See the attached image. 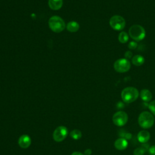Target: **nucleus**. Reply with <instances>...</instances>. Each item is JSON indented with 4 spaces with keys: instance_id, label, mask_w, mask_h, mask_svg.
I'll return each mask as SVG.
<instances>
[{
    "instance_id": "nucleus-1",
    "label": "nucleus",
    "mask_w": 155,
    "mask_h": 155,
    "mask_svg": "<svg viewBox=\"0 0 155 155\" xmlns=\"http://www.w3.org/2000/svg\"><path fill=\"white\" fill-rule=\"evenodd\" d=\"M139 93L137 88L133 87H128L124 88L121 92V98L126 103L134 102L139 97Z\"/></svg>"
},
{
    "instance_id": "nucleus-2",
    "label": "nucleus",
    "mask_w": 155,
    "mask_h": 155,
    "mask_svg": "<svg viewBox=\"0 0 155 155\" xmlns=\"http://www.w3.org/2000/svg\"><path fill=\"white\" fill-rule=\"evenodd\" d=\"M154 122L153 114L149 111H142L139 116L138 123L140 127L144 129L151 128Z\"/></svg>"
},
{
    "instance_id": "nucleus-3",
    "label": "nucleus",
    "mask_w": 155,
    "mask_h": 155,
    "mask_svg": "<svg viewBox=\"0 0 155 155\" xmlns=\"http://www.w3.org/2000/svg\"><path fill=\"white\" fill-rule=\"evenodd\" d=\"M129 36L136 41L142 40L145 36V30L144 28L140 25H133L128 30Z\"/></svg>"
},
{
    "instance_id": "nucleus-4",
    "label": "nucleus",
    "mask_w": 155,
    "mask_h": 155,
    "mask_svg": "<svg viewBox=\"0 0 155 155\" xmlns=\"http://www.w3.org/2000/svg\"><path fill=\"white\" fill-rule=\"evenodd\" d=\"M48 25L50 29L56 33H59L63 31L65 27L64 21L58 16L51 17L48 21Z\"/></svg>"
},
{
    "instance_id": "nucleus-5",
    "label": "nucleus",
    "mask_w": 155,
    "mask_h": 155,
    "mask_svg": "<svg viewBox=\"0 0 155 155\" xmlns=\"http://www.w3.org/2000/svg\"><path fill=\"white\" fill-rule=\"evenodd\" d=\"M110 25L114 30H122L125 26V20L119 15H114L110 19Z\"/></svg>"
},
{
    "instance_id": "nucleus-6",
    "label": "nucleus",
    "mask_w": 155,
    "mask_h": 155,
    "mask_svg": "<svg viewBox=\"0 0 155 155\" xmlns=\"http://www.w3.org/2000/svg\"><path fill=\"white\" fill-rule=\"evenodd\" d=\"M131 67L130 61L125 58H121L116 60L114 63V70L119 73L128 71Z\"/></svg>"
},
{
    "instance_id": "nucleus-7",
    "label": "nucleus",
    "mask_w": 155,
    "mask_h": 155,
    "mask_svg": "<svg viewBox=\"0 0 155 155\" xmlns=\"http://www.w3.org/2000/svg\"><path fill=\"white\" fill-rule=\"evenodd\" d=\"M128 119L127 113L123 111L116 112L112 117V120L114 124L117 127H122L126 124Z\"/></svg>"
},
{
    "instance_id": "nucleus-8",
    "label": "nucleus",
    "mask_w": 155,
    "mask_h": 155,
    "mask_svg": "<svg viewBox=\"0 0 155 155\" xmlns=\"http://www.w3.org/2000/svg\"><path fill=\"white\" fill-rule=\"evenodd\" d=\"M68 135V130L64 126H59L57 127L53 134V139L58 142L64 140Z\"/></svg>"
},
{
    "instance_id": "nucleus-9",
    "label": "nucleus",
    "mask_w": 155,
    "mask_h": 155,
    "mask_svg": "<svg viewBox=\"0 0 155 155\" xmlns=\"http://www.w3.org/2000/svg\"><path fill=\"white\" fill-rule=\"evenodd\" d=\"M31 143L30 137L27 134H23L18 139V143L20 147L22 148H27L30 147Z\"/></svg>"
},
{
    "instance_id": "nucleus-10",
    "label": "nucleus",
    "mask_w": 155,
    "mask_h": 155,
    "mask_svg": "<svg viewBox=\"0 0 155 155\" xmlns=\"http://www.w3.org/2000/svg\"><path fill=\"white\" fill-rule=\"evenodd\" d=\"M114 145L117 150L123 151L127 148L128 145V142L126 139L124 137H120L115 140Z\"/></svg>"
},
{
    "instance_id": "nucleus-11",
    "label": "nucleus",
    "mask_w": 155,
    "mask_h": 155,
    "mask_svg": "<svg viewBox=\"0 0 155 155\" xmlns=\"http://www.w3.org/2000/svg\"><path fill=\"white\" fill-rule=\"evenodd\" d=\"M137 139L139 142L146 143L150 139V133L147 130H141L137 133Z\"/></svg>"
},
{
    "instance_id": "nucleus-12",
    "label": "nucleus",
    "mask_w": 155,
    "mask_h": 155,
    "mask_svg": "<svg viewBox=\"0 0 155 155\" xmlns=\"http://www.w3.org/2000/svg\"><path fill=\"white\" fill-rule=\"evenodd\" d=\"M140 96L141 99L144 102H150L153 97L151 92L148 89H142L140 91Z\"/></svg>"
},
{
    "instance_id": "nucleus-13",
    "label": "nucleus",
    "mask_w": 155,
    "mask_h": 155,
    "mask_svg": "<svg viewBox=\"0 0 155 155\" xmlns=\"http://www.w3.org/2000/svg\"><path fill=\"white\" fill-rule=\"evenodd\" d=\"M48 5L52 10H59L62 5V0H49Z\"/></svg>"
},
{
    "instance_id": "nucleus-14",
    "label": "nucleus",
    "mask_w": 155,
    "mask_h": 155,
    "mask_svg": "<svg viewBox=\"0 0 155 155\" xmlns=\"http://www.w3.org/2000/svg\"><path fill=\"white\" fill-rule=\"evenodd\" d=\"M144 61H145L144 58L142 56L139 55V54L134 56L131 59V62H132L133 64L136 66L142 65L144 63Z\"/></svg>"
},
{
    "instance_id": "nucleus-15",
    "label": "nucleus",
    "mask_w": 155,
    "mask_h": 155,
    "mask_svg": "<svg viewBox=\"0 0 155 155\" xmlns=\"http://www.w3.org/2000/svg\"><path fill=\"white\" fill-rule=\"evenodd\" d=\"M67 30L70 32H76L79 28V25L76 21H70L67 25Z\"/></svg>"
},
{
    "instance_id": "nucleus-16",
    "label": "nucleus",
    "mask_w": 155,
    "mask_h": 155,
    "mask_svg": "<svg viewBox=\"0 0 155 155\" xmlns=\"http://www.w3.org/2000/svg\"><path fill=\"white\" fill-rule=\"evenodd\" d=\"M118 39H119V41L122 44L126 43L129 39L128 35L125 31H121L119 34Z\"/></svg>"
},
{
    "instance_id": "nucleus-17",
    "label": "nucleus",
    "mask_w": 155,
    "mask_h": 155,
    "mask_svg": "<svg viewBox=\"0 0 155 155\" xmlns=\"http://www.w3.org/2000/svg\"><path fill=\"white\" fill-rule=\"evenodd\" d=\"M71 137L74 140H78L82 137V133L80 130L75 129L72 130L70 134Z\"/></svg>"
},
{
    "instance_id": "nucleus-18",
    "label": "nucleus",
    "mask_w": 155,
    "mask_h": 155,
    "mask_svg": "<svg viewBox=\"0 0 155 155\" xmlns=\"http://www.w3.org/2000/svg\"><path fill=\"white\" fill-rule=\"evenodd\" d=\"M145 151H146V149H145L142 146L141 147H138L136 148L133 151V154L134 155H144Z\"/></svg>"
},
{
    "instance_id": "nucleus-19",
    "label": "nucleus",
    "mask_w": 155,
    "mask_h": 155,
    "mask_svg": "<svg viewBox=\"0 0 155 155\" xmlns=\"http://www.w3.org/2000/svg\"><path fill=\"white\" fill-rule=\"evenodd\" d=\"M148 108L151 112L155 116V100L150 102L148 104Z\"/></svg>"
},
{
    "instance_id": "nucleus-20",
    "label": "nucleus",
    "mask_w": 155,
    "mask_h": 155,
    "mask_svg": "<svg viewBox=\"0 0 155 155\" xmlns=\"http://www.w3.org/2000/svg\"><path fill=\"white\" fill-rule=\"evenodd\" d=\"M128 48L131 50H134L137 47V44L135 41H131L128 44Z\"/></svg>"
},
{
    "instance_id": "nucleus-21",
    "label": "nucleus",
    "mask_w": 155,
    "mask_h": 155,
    "mask_svg": "<svg viewBox=\"0 0 155 155\" xmlns=\"http://www.w3.org/2000/svg\"><path fill=\"white\" fill-rule=\"evenodd\" d=\"M148 151L149 155H155V145H153L149 147Z\"/></svg>"
},
{
    "instance_id": "nucleus-22",
    "label": "nucleus",
    "mask_w": 155,
    "mask_h": 155,
    "mask_svg": "<svg viewBox=\"0 0 155 155\" xmlns=\"http://www.w3.org/2000/svg\"><path fill=\"white\" fill-rule=\"evenodd\" d=\"M132 56H133V53L131 51H127L124 54V56H125V59H129L131 58Z\"/></svg>"
},
{
    "instance_id": "nucleus-23",
    "label": "nucleus",
    "mask_w": 155,
    "mask_h": 155,
    "mask_svg": "<svg viewBox=\"0 0 155 155\" xmlns=\"http://www.w3.org/2000/svg\"><path fill=\"white\" fill-rule=\"evenodd\" d=\"M92 153V151L91 149H87L84 151V155H91Z\"/></svg>"
},
{
    "instance_id": "nucleus-24",
    "label": "nucleus",
    "mask_w": 155,
    "mask_h": 155,
    "mask_svg": "<svg viewBox=\"0 0 155 155\" xmlns=\"http://www.w3.org/2000/svg\"><path fill=\"white\" fill-rule=\"evenodd\" d=\"M71 155H84V154H82V153L79 151H75V152H73Z\"/></svg>"
}]
</instances>
